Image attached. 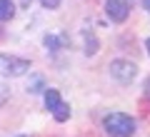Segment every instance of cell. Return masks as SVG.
<instances>
[{
    "instance_id": "cell-7",
    "label": "cell",
    "mask_w": 150,
    "mask_h": 137,
    "mask_svg": "<svg viewBox=\"0 0 150 137\" xmlns=\"http://www.w3.org/2000/svg\"><path fill=\"white\" fill-rule=\"evenodd\" d=\"M83 37H85V53L88 55H95L98 53V40H95V35H93V32H83Z\"/></svg>"
},
{
    "instance_id": "cell-13",
    "label": "cell",
    "mask_w": 150,
    "mask_h": 137,
    "mask_svg": "<svg viewBox=\"0 0 150 137\" xmlns=\"http://www.w3.org/2000/svg\"><path fill=\"white\" fill-rule=\"evenodd\" d=\"M143 8H145L148 13H150V0H143Z\"/></svg>"
},
{
    "instance_id": "cell-1",
    "label": "cell",
    "mask_w": 150,
    "mask_h": 137,
    "mask_svg": "<svg viewBox=\"0 0 150 137\" xmlns=\"http://www.w3.org/2000/svg\"><path fill=\"white\" fill-rule=\"evenodd\" d=\"M103 130L110 137H133L135 135V120L125 112H110L103 117Z\"/></svg>"
},
{
    "instance_id": "cell-8",
    "label": "cell",
    "mask_w": 150,
    "mask_h": 137,
    "mask_svg": "<svg viewBox=\"0 0 150 137\" xmlns=\"http://www.w3.org/2000/svg\"><path fill=\"white\" fill-rule=\"evenodd\" d=\"M43 42H45V48H48L50 53H58L60 45H63V40H60L58 35H45V37H43Z\"/></svg>"
},
{
    "instance_id": "cell-12",
    "label": "cell",
    "mask_w": 150,
    "mask_h": 137,
    "mask_svg": "<svg viewBox=\"0 0 150 137\" xmlns=\"http://www.w3.org/2000/svg\"><path fill=\"white\" fill-rule=\"evenodd\" d=\"M30 3H33V0H20V5H23V8H30Z\"/></svg>"
},
{
    "instance_id": "cell-14",
    "label": "cell",
    "mask_w": 150,
    "mask_h": 137,
    "mask_svg": "<svg viewBox=\"0 0 150 137\" xmlns=\"http://www.w3.org/2000/svg\"><path fill=\"white\" fill-rule=\"evenodd\" d=\"M145 50H148V55H150V37L145 40Z\"/></svg>"
},
{
    "instance_id": "cell-2",
    "label": "cell",
    "mask_w": 150,
    "mask_h": 137,
    "mask_svg": "<svg viewBox=\"0 0 150 137\" xmlns=\"http://www.w3.org/2000/svg\"><path fill=\"white\" fill-rule=\"evenodd\" d=\"M30 70V60L18 55H0V77H23Z\"/></svg>"
},
{
    "instance_id": "cell-6",
    "label": "cell",
    "mask_w": 150,
    "mask_h": 137,
    "mask_svg": "<svg viewBox=\"0 0 150 137\" xmlns=\"http://www.w3.org/2000/svg\"><path fill=\"white\" fill-rule=\"evenodd\" d=\"M15 18V3L13 0H0V22H8Z\"/></svg>"
},
{
    "instance_id": "cell-16",
    "label": "cell",
    "mask_w": 150,
    "mask_h": 137,
    "mask_svg": "<svg viewBox=\"0 0 150 137\" xmlns=\"http://www.w3.org/2000/svg\"><path fill=\"white\" fill-rule=\"evenodd\" d=\"M0 35H3V30H0Z\"/></svg>"
},
{
    "instance_id": "cell-9",
    "label": "cell",
    "mask_w": 150,
    "mask_h": 137,
    "mask_svg": "<svg viewBox=\"0 0 150 137\" xmlns=\"http://www.w3.org/2000/svg\"><path fill=\"white\" fill-rule=\"evenodd\" d=\"M43 77H38V75H35V77H33V82L30 85H28V92H43Z\"/></svg>"
},
{
    "instance_id": "cell-3",
    "label": "cell",
    "mask_w": 150,
    "mask_h": 137,
    "mask_svg": "<svg viewBox=\"0 0 150 137\" xmlns=\"http://www.w3.org/2000/svg\"><path fill=\"white\" fill-rule=\"evenodd\" d=\"M43 95H45V107H48L50 112H53V117L58 122H65L70 120V105L60 97V92L55 87H45L43 90Z\"/></svg>"
},
{
    "instance_id": "cell-5",
    "label": "cell",
    "mask_w": 150,
    "mask_h": 137,
    "mask_svg": "<svg viewBox=\"0 0 150 137\" xmlns=\"http://www.w3.org/2000/svg\"><path fill=\"white\" fill-rule=\"evenodd\" d=\"M105 15L110 22H125L130 15V0H105Z\"/></svg>"
},
{
    "instance_id": "cell-15",
    "label": "cell",
    "mask_w": 150,
    "mask_h": 137,
    "mask_svg": "<svg viewBox=\"0 0 150 137\" xmlns=\"http://www.w3.org/2000/svg\"><path fill=\"white\" fill-rule=\"evenodd\" d=\"M18 137H25V135H18Z\"/></svg>"
},
{
    "instance_id": "cell-11",
    "label": "cell",
    "mask_w": 150,
    "mask_h": 137,
    "mask_svg": "<svg viewBox=\"0 0 150 137\" xmlns=\"http://www.w3.org/2000/svg\"><path fill=\"white\" fill-rule=\"evenodd\" d=\"M143 90H145V97H148V100H150V77L145 80V87H143Z\"/></svg>"
},
{
    "instance_id": "cell-4",
    "label": "cell",
    "mask_w": 150,
    "mask_h": 137,
    "mask_svg": "<svg viewBox=\"0 0 150 137\" xmlns=\"http://www.w3.org/2000/svg\"><path fill=\"white\" fill-rule=\"evenodd\" d=\"M108 70H110V77L118 80L120 85H130L138 77V65L130 63V60H112Z\"/></svg>"
},
{
    "instance_id": "cell-10",
    "label": "cell",
    "mask_w": 150,
    "mask_h": 137,
    "mask_svg": "<svg viewBox=\"0 0 150 137\" xmlns=\"http://www.w3.org/2000/svg\"><path fill=\"white\" fill-rule=\"evenodd\" d=\"M60 3H63V0H40V5L48 8V10H55V8H60Z\"/></svg>"
}]
</instances>
